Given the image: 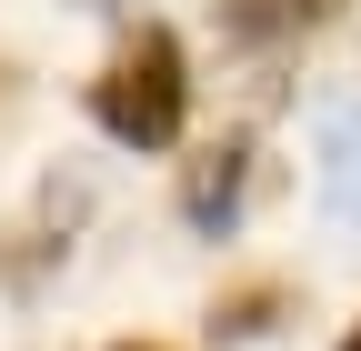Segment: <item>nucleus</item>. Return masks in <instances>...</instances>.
Returning a JSON list of instances; mask_svg holds the SVG:
<instances>
[{
	"instance_id": "6e6552de",
	"label": "nucleus",
	"mask_w": 361,
	"mask_h": 351,
	"mask_svg": "<svg viewBox=\"0 0 361 351\" xmlns=\"http://www.w3.org/2000/svg\"><path fill=\"white\" fill-rule=\"evenodd\" d=\"M80 11H101V0H80Z\"/></svg>"
},
{
	"instance_id": "7ed1b4c3",
	"label": "nucleus",
	"mask_w": 361,
	"mask_h": 351,
	"mask_svg": "<svg viewBox=\"0 0 361 351\" xmlns=\"http://www.w3.org/2000/svg\"><path fill=\"white\" fill-rule=\"evenodd\" d=\"M311 191L341 231H361V101H331L322 111V151H311Z\"/></svg>"
},
{
	"instance_id": "39448f33",
	"label": "nucleus",
	"mask_w": 361,
	"mask_h": 351,
	"mask_svg": "<svg viewBox=\"0 0 361 351\" xmlns=\"http://www.w3.org/2000/svg\"><path fill=\"white\" fill-rule=\"evenodd\" d=\"M341 0H241V30L251 40H291V30H322Z\"/></svg>"
},
{
	"instance_id": "20e7f679",
	"label": "nucleus",
	"mask_w": 361,
	"mask_h": 351,
	"mask_svg": "<svg viewBox=\"0 0 361 351\" xmlns=\"http://www.w3.org/2000/svg\"><path fill=\"white\" fill-rule=\"evenodd\" d=\"M281 301H291L281 281H241V291L211 301V331H221V341H251V331H271V312H281Z\"/></svg>"
},
{
	"instance_id": "0eeeda50",
	"label": "nucleus",
	"mask_w": 361,
	"mask_h": 351,
	"mask_svg": "<svg viewBox=\"0 0 361 351\" xmlns=\"http://www.w3.org/2000/svg\"><path fill=\"white\" fill-rule=\"evenodd\" d=\"M341 351H361V321H351V331H341Z\"/></svg>"
},
{
	"instance_id": "423d86ee",
	"label": "nucleus",
	"mask_w": 361,
	"mask_h": 351,
	"mask_svg": "<svg viewBox=\"0 0 361 351\" xmlns=\"http://www.w3.org/2000/svg\"><path fill=\"white\" fill-rule=\"evenodd\" d=\"M111 351H161V341H111Z\"/></svg>"
},
{
	"instance_id": "f03ea898",
	"label": "nucleus",
	"mask_w": 361,
	"mask_h": 351,
	"mask_svg": "<svg viewBox=\"0 0 361 351\" xmlns=\"http://www.w3.org/2000/svg\"><path fill=\"white\" fill-rule=\"evenodd\" d=\"M251 141H241V130H231V141H211L191 171H180V221H191L201 241H231L241 231V211H251Z\"/></svg>"
},
{
	"instance_id": "f257e3e1",
	"label": "nucleus",
	"mask_w": 361,
	"mask_h": 351,
	"mask_svg": "<svg viewBox=\"0 0 361 351\" xmlns=\"http://www.w3.org/2000/svg\"><path fill=\"white\" fill-rule=\"evenodd\" d=\"M90 121L121 151H171L180 121H191V61H180V40L171 30H130L101 61V80H90Z\"/></svg>"
}]
</instances>
